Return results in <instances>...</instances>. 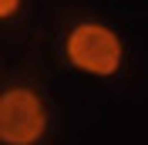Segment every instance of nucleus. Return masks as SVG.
<instances>
[{
  "label": "nucleus",
  "mask_w": 148,
  "mask_h": 145,
  "mask_svg": "<svg viewBox=\"0 0 148 145\" xmlns=\"http://www.w3.org/2000/svg\"><path fill=\"white\" fill-rule=\"evenodd\" d=\"M64 57L71 68L84 74H94V78H111V74L121 71V61H125V44H121V34L111 30L108 24H98V20H81L74 24L64 37Z\"/></svg>",
  "instance_id": "f257e3e1"
},
{
  "label": "nucleus",
  "mask_w": 148,
  "mask_h": 145,
  "mask_svg": "<svg viewBox=\"0 0 148 145\" xmlns=\"http://www.w3.org/2000/svg\"><path fill=\"white\" fill-rule=\"evenodd\" d=\"M47 105L34 88H7L0 95V145H37L47 135Z\"/></svg>",
  "instance_id": "f03ea898"
},
{
  "label": "nucleus",
  "mask_w": 148,
  "mask_h": 145,
  "mask_svg": "<svg viewBox=\"0 0 148 145\" xmlns=\"http://www.w3.org/2000/svg\"><path fill=\"white\" fill-rule=\"evenodd\" d=\"M20 3H24V0H0V20H10L20 10Z\"/></svg>",
  "instance_id": "7ed1b4c3"
}]
</instances>
